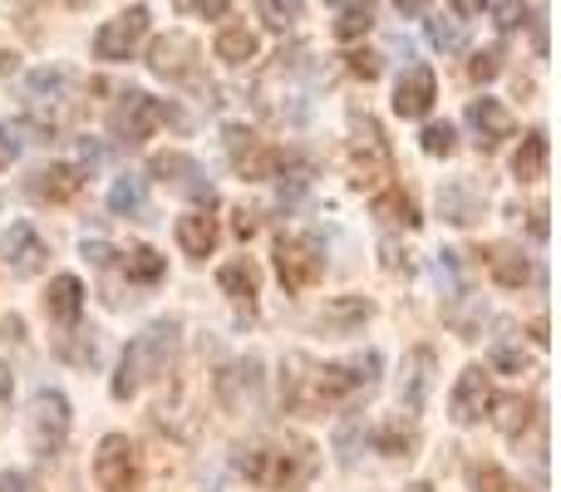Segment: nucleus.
Returning <instances> with one entry per match:
<instances>
[{
	"instance_id": "nucleus-1",
	"label": "nucleus",
	"mask_w": 561,
	"mask_h": 492,
	"mask_svg": "<svg viewBox=\"0 0 561 492\" xmlns=\"http://www.w3.org/2000/svg\"><path fill=\"white\" fill-rule=\"evenodd\" d=\"M379 379V355L365 350L350 365H316L306 355H286L280 365V404L300 409V414H325V409L345 404L350 394L369 389Z\"/></svg>"
},
{
	"instance_id": "nucleus-2",
	"label": "nucleus",
	"mask_w": 561,
	"mask_h": 492,
	"mask_svg": "<svg viewBox=\"0 0 561 492\" xmlns=\"http://www.w3.org/2000/svg\"><path fill=\"white\" fill-rule=\"evenodd\" d=\"M237 468H242L247 483H256L262 492H300L316 478L320 448L300 434H276V438H266V444L242 448Z\"/></svg>"
},
{
	"instance_id": "nucleus-3",
	"label": "nucleus",
	"mask_w": 561,
	"mask_h": 492,
	"mask_svg": "<svg viewBox=\"0 0 561 492\" xmlns=\"http://www.w3.org/2000/svg\"><path fill=\"white\" fill-rule=\"evenodd\" d=\"M310 94H316V75H310V55L306 49H280L272 65L256 79V108L272 124H300L310 114Z\"/></svg>"
},
{
	"instance_id": "nucleus-4",
	"label": "nucleus",
	"mask_w": 561,
	"mask_h": 492,
	"mask_svg": "<svg viewBox=\"0 0 561 492\" xmlns=\"http://www.w3.org/2000/svg\"><path fill=\"white\" fill-rule=\"evenodd\" d=\"M178 359V325L173 320H153L144 335H134V345L124 350V365L114 375V399H134L144 385L163 379Z\"/></svg>"
},
{
	"instance_id": "nucleus-5",
	"label": "nucleus",
	"mask_w": 561,
	"mask_h": 492,
	"mask_svg": "<svg viewBox=\"0 0 561 492\" xmlns=\"http://www.w3.org/2000/svg\"><path fill=\"white\" fill-rule=\"evenodd\" d=\"M158 124H178L183 128V114H178L173 104H163V99L144 94V89H124L114 104V114H108V128H114L118 144H144V138H153Z\"/></svg>"
},
{
	"instance_id": "nucleus-6",
	"label": "nucleus",
	"mask_w": 561,
	"mask_h": 492,
	"mask_svg": "<svg viewBox=\"0 0 561 492\" xmlns=\"http://www.w3.org/2000/svg\"><path fill=\"white\" fill-rule=\"evenodd\" d=\"M350 128H355V138H350V173H355V187H385L389 178H394V153H389L385 144V128L375 124L369 114H350Z\"/></svg>"
},
{
	"instance_id": "nucleus-7",
	"label": "nucleus",
	"mask_w": 561,
	"mask_h": 492,
	"mask_svg": "<svg viewBox=\"0 0 561 492\" xmlns=\"http://www.w3.org/2000/svg\"><path fill=\"white\" fill-rule=\"evenodd\" d=\"M69 108H75V99H69V75L65 69H35V75H30V89H25L30 128H35L39 138H55L59 128H65Z\"/></svg>"
},
{
	"instance_id": "nucleus-8",
	"label": "nucleus",
	"mask_w": 561,
	"mask_h": 492,
	"mask_svg": "<svg viewBox=\"0 0 561 492\" xmlns=\"http://www.w3.org/2000/svg\"><path fill=\"white\" fill-rule=\"evenodd\" d=\"M222 138H227V153H232L237 173L252 178V183H266V178H276L280 168L290 163L286 148L262 144V138H256L252 128H242V124H227V128H222Z\"/></svg>"
},
{
	"instance_id": "nucleus-9",
	"label": "nucleus",
	"mask_w": 561,
	"mask_h": 492,
	"mask_svg": "<svg viewBox=\"0 0 561 492\" xmlns=\"http://www.w3.org/2000/svg\"><path fill=\"white\" fill-rule=\"evenodd\" d=\"M94 483L99 492H138L144 488V464L128 434H108L94 454Z\"/></svg>"
},
{
	"instance_id": "nucleus-10",
	"label": "nucleus",
	"mask_w": 561,
	"mask_h": 492,
	"mask_svg": "<svg viewBox=\"0 0 561 492\" xmlns=\"http://www.w3.org/2000/svg\"><path fill=\"white\" fill-rule=\"evenodd\" d=\"M320 271H325V251H320L316 237H280L276 242V276L290 296L316 286Z\"/></svg>"
},
{
	"instance_id": "nucleus-11",
	"label": "nucleus",
	"mask_w": 561,
	"mask_h": 492,
	"mask_svg": "<svg viewBox=\"0 0 561 492\" xmlns=\"http://www.w3.org/2000/svg\"><path fill=\"white\" fill-rule=\"evenodd\" d=\"M69 438V399L59 389H39L35 409H30V448L39 458H55Z\"/></svg>"
},
{
	"instance_id": "nucleus-12",
	"label": "nucleus",
	"mask_w": 561,
	"mask_h": 492,
	"mask_svg": "<svg viewBox=\"0 0 561 492\" xmlns=\"http://www.w3.org/2000/svg\"><path fill=\"white\" fill-rule=\"evenodd\" d=\"M213 389H217V404H222L227 414H252L256 399H262V359L247 355V359L222 365L213 379Z\"/></svg>"
},
{
	"instance_id": "nucleus-13",
	"label": "nucleus",
	"mask_w": 561,
	"mask_h": 492,
	"mask_svg": "<svg viewBox=\"0 0 561 492\" xmlns=\"http://www.w3.org/2000/svg\"><path fill=\"white\" fill-rule=\"evenodd\" d=\"M148 69H153L158 79H168V84H203V79H197V39L183 35V30L153 39V49H148Z\"/></svg>"
},
{
	"instance_id": "nucleus-14",
	"label": "nucleus",
	"mask_w": 561,
	"mask_h": 492,
	"mask_svg": "<svg viewBox=\"0 0 561 492\" xmlns=\"http://www.w3.org/2000/svg\"><path fill=\"white\" fill-rule=\"evenodd\" d=\"M153 178H158L163 187H173V193H183V197H193V203H203V207L217 203V187L207 183L203 163H197V158H187V153H158V158H153Z\"/></svg>"
},
{
	"instance_id": "nucleus-15",
	"label": "nucleus",
	"mask_w": 561,
	"mask_h": 492,
	"mask_svg": "<svg viewBox=\"0 0 561 492\" xmlns=\"http://www.w3.org/2000/svg\"><path fill=\"white\" fill-rule=\"evenodd\" d=\"M148 5H134V10H124V15H114L104 30L94 35V55L99 59H108V65H118V59H128L138 45H144V35H148Z\"/></svg>"
},
{
	"instance_id": "nucleus-16",
	"label": "nucleus",
	"mask_w": 561,
	"mask_h": 492,
	"mask_svg": "<svg viewBox=\"0 0 561 492\" xmlns=\"http://www.w3.org/2000/svg\"><path fill=\"white\" fill-rule=\"evenodd\" d=\"M448 414H454L458 428H473L493 414V385H488V375L478 365H468L463 375H458L454 399H448Z\"/></svg>"
},
{
	"instance_id": "nucleus-17",
	"label": "nucleus",
	"mask_w": 561,
	"mask_h": 492,
	"mask_svg": "<svg viewBox=\"0 0 561 492\" xmlns=\"http://www.w3.org/2000/svg\"><path fill=\"white\" fill-rule=\"evenodd\" d=\"M0 251H5L10 276H39L49 261V247L39 242V232L30 222H15L5 237H0Z\"/></svg>"
},
{
	"instance_id": "nucleus-18",
	"label": "nucleus",
	"mask_w": 561,
	"mask_h": 492,
	"mask_svg": "<svg viewBox=\"0 0 561 492\" xmlns=\"http://www.w3.org/2000/svg\"><path fill=\"white\" fill-rule=\"evenodd\" d=\"M438 217L454 227H473L478 217H483V187H478L473 178H448V183L438 187Z\"/></svg>"
},
{
	"instance_id": "nucleus-19",
	"label": "nucleus",
	"mask_w": 561,
	"mask_h": 492,
	"mask_svg": "<svg viewBox=\"0 0 561 492\" xmlns=\"http://www.w3.org/2000/svg\"><path fill=\"white\" fill-rule=\"evenodd\" d=\"M434 350L428 345H419V350H409V359H404V385H399V404H404V414H424V404H428V389H434Z\"/></svg>"
},
{
	"instance_id": "nucleus-20",
	"label": "nucleus",
	"mask_w": 561,
	"mask_h": 492,
	"mask_svg": "<svg viewBox=\"0 0 561 492\" xmlns=\"http://www.w3.org/2000/svg\"><path fill=\"white\" fill-rule=\"evenodd\" d=\"M434 99H438L434 69L414 65V69H404V79H399V89H394V114L399 118H424L428 108H434Z\"/></svg>"
},
{
	"instance_id": "nucleus-21",
	"label": "nucleus",
	"mask_w": 561,
	"mask_h": 492,
	"mask_svg": "<svg viewBox=\"0 0 561 492\" xmlns=\"http://www.w3.org/2000/svg\"><path fill=\"white\" fill-rule=\"evenodd\" d=\"M468 124H473L483 153H493L503 138H513V114H507L497 99H473V104H468Z\"/></svg>"
},
{
	"instance_id": "nucleus-22",
	"label": "nucleus",
	"mask_w": 561,
	"mask_h": 492,
	"mask_svg": "<svg viewBox=\"0 0 561 492\" xmlns=\"http://www.w3.org/2000/svg\"><path fill=\"white\" fill-rule=\"evenodd\" d=\"M79 187H84V168H69V163H49L30 178V193L39 203H69V197H79Z\"/></svg>"
},
{
	"instance_id": "nucleus-23",
	"label": "nucleus",
	"mask_w": 561,
	"mask_h": 492,
	"mask_svg": "<svg viewBox=\"0 0 561 492\" xmlns=\"http://www.w3.org/2000/svg\"><path fill=\"white\" fill-rule=\"evenodd\" d=\"M483 261H488L497 286H507V290H523L527 281H533V261H527L523 247H513V242H493L483 251Z\"/></svg>"
},
{
	"instance_id": "nucleus-24",
	"label": "nucleus",
	"mask_w": 561,
	"mask_h": 492,
	"mask_svg": "<svg viewBox=\"0 0 561 492\" xmlns=\"http://www.w3.org/2000/svg\"><path fill=\"white\" fill-rule=\"evenodd\" d=\"M79 310H84V286H79V276H55L45 290V316L59 320V325H75Z\"/></svg>"
},
{
	"instance_id": "nucleus-25",
	"label": "nucleus",
	"mask_w": 561,
	"mask_h": 492,
	"mask_svg": "<svg viewBox=\"0 0 561 492\" xmlns=\"http://www.w3.org/2000/svg\"><path fill=\"white\" fill-rule=\"evenodd\" d=\"M369 444L379 448L385 458H409L419 448V428H414V414H399V419H385V424H375V434H369Z\"/></svg>"
},
{
	"instance_id": "nucleus-26",
	"label": "nucleus",
	"mask_w": 561,
	"mask_h": 492,
	"mask_svg": "<svg viewBox=\"0 0 561 492\" xmlns=\"http://www.w3.org/2000/svg\"><path fill=\"white\" fill-rule=\"evenodd\" d=\"M178 247H183L193 261L213 256V247H217V217H207V213L178 217Z\"/></svg>"
},
{
	"instance_id": "nucleus-27",
	"label": "nucleus",
	"mask_w": 561,
	"mask_h": 492,
	"mask_svg": "<svg viewBox=\"0 0 561 492\" xmlns=\"http://www.w3.org/2000/svg\"><path fill=\"white\" fill-rule=\"evenodd\" d=\"M217 286H222L237 306L252 310L256 306V290H262V276H256V266L247 256H237V261H227V266L217 271Z\"/></svg>"
},
{
	"instance_id": "nucleus-28",
	"label": "nucleus",
	"mask_w": 561,
	"mask_h": 492,
	"mask_svg": "<svg viewBox=\"0 0 561 492\" xmlns=\"http://www.w3.org/2000/svg\"><path fill=\"white\" fill-rule=\"evenodd\" d=\"M375 217H379V222H389V227H409V232L419 227L414 197H409L404 187H394V183H385V187L375 193Z\"/></svg>"
},
{
	"instance_id": "nucleus-29",
	"label": "nucleus",
	"mask_w": 561,
	"mask_h": 492,
	"mask_svg": "<svg viewBox=\"0 0 561 492\" xmlns=\"http://www.w3.org/2000/svg\"><path fill=\"white\" fill-rule=\"evenodd\" d=\"M547 134L542 128H533V134H523V148H517V158H513V173H517V183H542L547 178Z\"/></svg>"
},
{
	"instance_id": "nucleus-30",
	"label": "nucleus",
	"mask_w": 561,
	"mask_h": 492,
	"mask_svg": "<svg viewBox=\"0 0 561 492\" xmlns=\"http://www.w3.org/2000/svg\"><path fill=\"white\" fill-rule=\"evenodd\" d=\"M108 207H114V217H134V222H144L148 217V193H144V178L138 173H124L114 187H108Z\"/></svg>"
},
{
	"instance_id": "nucleus-31",
	"label": "nucleus",
	"mask_w": 561,
	"mask_h": 492,
	"mask_svg": "<svg viewBox=\"0 0 561 492\" xmlns=\"http://www.w3.org/2000/svg\"><path fill=\"white\" fill-rule=\"evenodd\" d=\"M493 409H497V428H503L507 438H523L527 428L542 419V404H537V399H503V404L493 399Z\"/></svg>"
},
{
	"instance_id": "nucleus-32",
	"label": "nucleus",
	"mask_w": 561,
	"mask_h": 492,
	"mask_svg": "<svg viewBox=\"0 0 561 492\" xmlns=\"http://www.w3.org/2000/svg\"><path fill=\"white\" fill-rule=\"evenodd\" d=\"M369 310H375V306H369L365 296H335L320 320H325L330 330H340V335H350L355 325H365V320H369Z\"/></svg>"
},
{
	"instance_id": "nucleus-33",
	"label": "nucleus",
	"mask_w": 561,
	"mask_h": 492,
	"mask_svg": "<svg viewBox=\"0 0 561 492\" xmlns=\"http://www.w3.org/2000/svg\"><path fill=\"white\" fill-rule=\"evenodd\" d=\"M118 266H124L128 281H144V286H153V281H163V256H158L153 247H128V251H114Z\"/></svg>"
},
{
	"instance_id": "nucleus-34",
	"label": "nucleus",
	"mask_w": 561,
	"mask_h": 492,
	"mask_svg": "<svg viewBox=\"0 0 561 492\" xmlns=\"http://www.w3.org/2000/svg\"><path fill=\"white\" fill-rule=\"evenodd\" d=\"M454 296L463 300V306H448V310H444V320H448V325H454L463 340H473L478 330H483L488 306H483V300H478V296H468V290H454Z\"/></svg>"
},
{
	"instance_id": "nucleus-35",
	"label": "nucleus",
	"mask_w": 561,
	"mask_h": 492,
	"mask_svg": "<svg viewBox=\"0 0 561 492\" xmlns=\"http://www.w3.org/2000/svg\"><path fill=\"white\" fill-rule=\"evenodd\" d=\"M428 39H434L444 55H463V49H468V20H458V15L428 20Z\"/></svg>"
},
{
	"instance_id": "nucleus-36",
	"label": "nucleus",
	"mask_w": 561,
	"mask_h": 492,
	"mask_svg": "<svg viewBox=\"0 0 561 492\" xmlns=\"http://www.w3.org/2000/svg\"><path fill=\"white\" fill-rule=\"evenodd\" d=\"M252 55H256V35L247 25H227L222 35H217V59H227V65H247Z\"/></svg>"
},
{
	"instance_id": "nucleus-37",
	"label": "nucleus",
	"mask_w": 561,
	"mask_h": 492,
	"mask_svg": "<svg viewBox=\"0 0 561 492\" xmlns=\"http://www.w3.org/2000/svg\"><path fill=\"white\" fill-rule=\"evenodd\" d=\"M369 25H375V5H369V0H355V5L340 10L335 35L340 39H359V35H369Z\"/></svg>"
},
{
	"instance_id": "nucleus-38",
	"label": "nucleus",
	"mask_w": 561,
	"mask_h": 492,
	"mask_svg": "<svg viewBox=\"0 0 561 492\" xmlns=\"http://www.w3.org/2000/svg\"><path fill=\"white\" fill-rule=\"evenodd\" d=\"M468 478H473V492H523L497 464H473L468 468Z\"/></svg>"
},
{
	"instance_id": "nucleus-39",
	"label": "nucleus",
	"mask_w": 561,
	"mask_h": 492,
	"mask_svg": "<svg viewBox=\"0 0 561 492\" xmlns=\"http://www.w3.org/2000/svg\"><path fill=\"white\" fill-rule=\"evenodd\" d=\"M497 75H503V45H488L468 59V79H473V84H488V79H497Z\"/></svg>"
},
{
	"instance_id": "nucleus-40",
	"label": "nucleus",
	"mask_w": 561,
	"mask_h": 492,
	"mask_svg": "<svg viewBox=\"0 0 561 492\" xmlns=\"http://www.w3.org/2000/svg\"><path fill=\"white\" fill-rule=\"evenodd\" d=\"M256 10L272 30H290L300 20V0H256Z\"/></svg>"
},
{
	"instance_id": "nucleus-41",
	"label": "nucleus",
	"mask_w": 561,
	"mask_h": 492,
	"mask_svg": "<svg viewBox=\"0 0 561 492\" xmlns=\"http://www.w3.org/2000/svg\"><path fill=\"white\" fill-rule=\"evenodd\" d=\"M75 335H79V330H75ZM59 355H65L69 359V365H94V359H99V345H94V340H89V335H79V340H59Z\"/></svg>"
},
{
	"instance_id": "nucleus-42",
	"label": "nucleus",
	"mask_w": 561,
	"mask_h": 492,
	"mask_svg": "<svg viewBox=\"0 0 561 492\" xmlns=\"http://www.w3.org/2000/svg\"><path fill=\"white\" fill-rule=\"evenodd\" d=\"M424 153L428 158H448V153H454V128H448V124H428L424 128Z\"/></svg>"
},
{
	"instance_id": "nucleus-43",
	"label": "nucleus",
	"mask_w": 561,
	"mask_h": 492,
	"mask_svg": "<svg viewBox=\"0 0 561 492\" xmlns=\"http://www.w3.org/2000/svg\"><path fill=\"white\" fill-rule=\"evenodd\" d=\"M493 365L503 369V375H527V355L517 345H507V340H497L493 345Z\"/></svg>"
},
{
	"instance_id": "nucleus-44",
	"label": "nucleus",
	"mask_w": 561,
	"mask_h": 492,
	"mask_svg": "<svg viewBox=\"0 0 561 492\" xmlns=\"http://www.w3.org/2000/svg\"><path fill=\"white\" fill-rule=\"evenodd\" d=\"M345 59H350V75H355V79H365V84H369V79H379V55L355 49V55H345Z\"/></svg>"
},
{
	"instance_id": "nucleus-45",
	"label": "nucleus",
	"mask_w": 561,
	"mask_h": 492,
	"mask_svg": "<svg viewBox=\"0 0 561 492\" xmlns=\"http://www.w3.org/2000/svg\"><path fill=\"white\" fill-rule=\"evenodd\" d=\"M187 10H197V15H207V20H217V15H227V5L232 0H183Z\"/></svg>"
},
{
	"instance_id": "nucleus-46",
	"label": "nucleus",
	"mask_w": 561,
	"mask_h": 492,
	"mask_svg": "<svg viewBox=\"0 0 561 492\" xmlns=\"http://www.w3.org/2000/svg\"><path fill=\"white\" fill-rule=\"evenodd\" d=\"M497 25H503V30L527 25V10H523V5H503V10H497Z\"/></svg>"
},
{
	"instance_id": "nucleus-47",
	"label": "nucleus",
	"mask_w": 561,
	"mask_h": 492,
	"mask_svg": "<svg viewBox=\"0 0 561 492\" xmlns=\"http://www.w3.org/2000/svg\"><path fill=\"white\" fill-rule=\"evenodd\" d=\"M493 5H497V0H454V10H458V15H468V20L483 15V10H493Z\"/></svg>"
},
{
	"instance_id": "nucleus-48",
	"label": "nucleus",
	"mask_w": 561,
	"mask_h": 492,
	"mask_svg": "<svg viewBox=\"0 0 561 492\" xmlns=\"http://www.w3.org/2000/svg\"><path fill=\"white\" fill-rule=\"evenodd\" d=\"M10 163H15V138H10L5 128H0V173H5Z\"/></svg>"
},
{
	"instance_id": "nucleus-49",
	"label": "nucleus",
	"mask_w": 561,
	"mask_h": 492,
	"mask_svg": "<svg viewBox=\"0 0 561 492\" xmlns=\"http://www.w3.org/2000/svg\"><path fill=\"white\" fill-rule=\"evenodd\" d=\"M232 232L237 237H252L256 232V213H247V207H242V213H237V222H232Z\"/></svg>"
},
{
	"instance_id": "nucleus-50",
	"label": "nucleus",
	"mask_w": 561,
	"mask_h": 492,
	"mask_svg": "<svg viewBox=\"0 0 561 492\" xmlns=\"http://www.w3.org/2000/svg\"><path fill=\"white\" fill-rule=\"evenodd\" d=\"M0 335H5V340H20V335H25V320H20V316H5V320H0Z\"/></svg>"
},
{
	"instance_id": "nucleus-51",
	"label": "nucleus",
	"mask_w": 561,
	"mask_h": 492,
	"mask_svg": "<svg viewBox=\"0 0 561 492\" xmlns=\"http://www.w3.org/2000/svg\"><path fill=\"white\" fill-rule=\"evenodd\" d=\"M533 237L547 242V207H533Z\"/></svg>"
},
{
	"instance_id": "nucleus-52",
	"label": "nucleus",
	"mask_w": 561,
	"mask_h": 492,
	"mask_svg": "<svg viewBox=\"0 0 561 492\" xmlns=\"http://www.w3.org/2000/svg\"><path fill=\"white\" fill-rule=\"evenodd\" d=\"M15 394V375H10V365H0V404Z\"/></svg>"
},
{
	"instance_id": "nucleus-53",
	"label": "nucleus",
	"mask_w": 561,
	"mask_h": 492,
	"mask_svg": "<svg viewBox=\"0 0 561 492\" xmlns=\"http://www.w3.org/2000/svg\"><path fill=\"white\" fill-rule=\"evenodd\" d=\"M0 492H30V483L20 473H5V478H0Z\"/></svg>"
},
{
	"instance_id": "nucleus-54",
	"label": "nucleus",
	"mask_w": 561,
	"mask_h": 492,
	"mask_svg": "<svg viewBox=\"0 0 561 492\" xmlns=\"http://www.w3.org/2000/svg\"><path fill=\"white\" fill-rule=\"evenodd\" d=\"M394 5H399V15H424L428 0H394Z\"/></svg>"
},
{
	"instance_id": "nucleus-55",
	"label": "nucleus",
	"mask_w": 561,
	"mask_h": 492,
	"mask_svg": "<svg viewBox=\"0 0 561 492\" xmlns=\"http://www.w3.org/2000/svg\"><path fill=\"white\" fill-rule=\"evenodd\" d=\"M385 266H389V271H399V266L409 271V261H399V247H394V242H385Z\"/></svg>"
},
{
	"instance_id": "nucleus-56",
	"label": "nucleus",
	"mask_w": 561,
	"mask_h": 492,
	"mask_svg": "<svg viewBox=\"0 0 561 492\" xmlns=\"http://www.w3.org/2000/svg\"><path fill=\"white\" fill-rule=\"evenodd\" d=\"M404 492H434V488H428V483H414V488H404Z\"/></svg>"
},
{
	"instance_id": "nucleus-57",
	"label": "nucleus",
	"mask_w": 561,
	"mask_h": 492,
	"mask_svg": "<svg viewBox=\"0 0 561 492\" xmlns=\"http://www.w3.org/2000/svg\"><path fill=\"white\" fill-rule=\"evenodd\" d=\"M69 5H89V0H69Z\"/></svg>"
}]
</instances>
